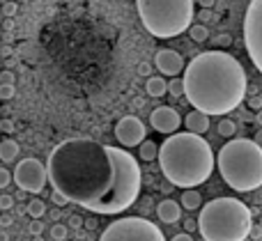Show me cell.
Instances as JSON below:
<instances>
[{"label": "cell", "instance_id": "cell-1", "mask_svg": "<svg viewBox=\"0 0 262 241\" xmlns=\"http://www.w3.org/2000/svg\"><path fill=\"white\" fill-rule=\"evenodd\" d=\"M46 168L51 186L92 214H122L138 200L143 186L138 159L127 147L92 138H69L55 145Z\"/></svg>", "mask_w": 262, "mask_h": 241}, {"label": "cell", "instance_id": "cell-2", "mask_svg": "<svg viewBox=\"0 0 262 241\" xmlns=\"http://www.w3.org/2000/svg\"><path fill=\"white\" fill-rule=\"evenodd\" d=\"M184 97L195 110L228 115L246 97V71L235 55L226 51L198 53L184 69Z\"/></svg>", "mask_w": 262, "mask_h": 241}, {"label": "cell", "instance_id": "cell-3", "mask_svg": "<svg viewBox=\"0 0 262 241\" xmlns=\"http://www.w3.org/2000/svg\"><path fill=\"white\" fill-rule=\"evenodd\" d=\"M157 161L163 177L180 188H195L205 184L216 163L212 145L193 131L170 133L159 147Z\"/></svg>", "mask_w": 262, "mask_h": 241}, {"label": "cell", "instance_id": "cell-4", "mask_svg": "<svg viewBox=\"0 0 262 241\" xmlns=\"http://www.w3.org/2000/svg\"><path fill=\"white\" fill-rule=\"evenodd\" d=\"M253 230V214L237 198H214L200 209L198 232L205 241H244Z\"/></svg>", "mask_w": 262, "mask_h": 241}, {"label": "cell", "instance_id": "cell-5", "mask_svg": "<svg viewBox=\"0 0 262 241\" xmlns=\"http://www.w3.org/2000/svg\"><path fill=\"white\" fill-rule=\"evenodd\" d=\"M216 165L223 182L239 193L262 186V147L255 138H232L219 150Z\"/></svg>", "mask_w": 262, "mask_h": 241}, {"label": "cell", "instance_id": "cell-6", "mask_svg": "<svg viewBox=\"0 0 262 241\" xmlns=\"http://www.w3.org/2000/svg\"><path fill=\"white\" fill-rule=\"evenodd\" d=\"M145 30L159 39H172L193 26V0H136Z\"/></svg>", "mask_w": 262, "mask_h": 241}, {"label": "cell", "instance_id": "cell-7", "mask_svg": "<svg viewBox=\"0 0 262 241\" xmlns=\"http://www.w3.org/2000/svg\"><path fill=\"white\" fill-rule=\"evenodd\" d=\"M99 241H166L163 230L140 216H124L106 225Z\"/></svg>", "mask_w": 262, "mask_h": 241}, {"label": "cell", "instance_id": "cell-8", "mask_svg": "<svg viewBox=\"0 0 262 241\" xmlns=\"http://www.w3.org/2000/svg\"><path fill=\"white\" fill-rule=\"evenodd\" d=\"M244 46L251 62L262 74V0H251L244 16Z\"/></svg>", "mask_w": 262, "mask_h": 241}, {"label": "cell", "instance_id": "cell-9", "mask_svg": "<svg viewBox=\"0 0 262 241\" xmlns=\"http://www.w3.org/2000/svg\"><path fill=\"white\" fill-rule=\"evenodd\" d=\"M14 182L21 191L26 193H41L49 182V168L46 163H41L39 159H21L14 168Z\"/></svg>", "mask_w": 262, "mask_h": 241}, {"label": "cell", "instance_id": "cell-10", "mask_svg": "<svg viewBox=\"0 0 262 241\" xmlns=\"http://www.w3.org/2000/svg\"><path fill=\"white\" fill-rule=\"evenodd\" d=\"M145 136H147V129H145V124L140 122V117H136V115H127V117H122L115 124V138H118V142L122 147H127V150L129 147H140Z\"/></svg>", "mask_w": 262, "mask_h": 241}, {"label": "cell", "instance_id": "cell-11", "mask_svg": "<svg viewBox=\"0 0 262 241\" xmlns=\"http://www.w3.org/2000/svg\"><path fill=\"white\" fill-rule=\"evenodd\" d=\"M149 122H152L154 131L168 133V136H170V133L180 131L182 117H180V113H177L175 108H170V106H159V108L152 110V115H149Z\"/></svg>", "mask_w": 262, "mask_h": 241}, {"label": "cell", "instance_id": "cell-12", "mask_svg": "<svg viewBox=\"0 0 262 241\" xmlns=\"http://www.w3.org/2000/svg\"><path fill=\"white\" fill-rule=\"evenodd\" d=\"M154 67L163 74V76H177L182 69H186L184 58L172 49H161L154 55Z\"/></svg>", "mask_w": 262, "mask_h": 241}, {"label": "cell", "instance_id": "cell-13", "mask_svg": "<svg viewBox=\"0 0 262 241\" xmlns=\"http://www.w3.org/2000/svg\"><path fill=\"white\" fill-rule=\"evenodd\" d=\"M180 205H182V202H175V200H161V202L157 205V216H159V221H161V223H166V225L177 223V221H180V216H182Z\"/></svg>", "mask_w": 262, "mask_h": 241}, {"label": "cell", "instance_id": "cell-14", "mask_svg": "<svg viewBox=\"0 0 262 241\" xmlns=\"http://www.w3.org/2000/svg\"><path fill=\"white\" fill-rule=\"evenodd\" d=\"M184 124H186V131H193V133H200V136H203V133H207V129H209V115L193 108L184 117Z\"/></svg>", "mask_w": 262, "mask_h": 241}, {"label": "cell", "instance_id": "cell-15", "mask_svg": "<svg viewBox=\"0 0 262 241\" xmlns=\"http://www.w3.org/2000/svg\"><path fill=\"white\" fill-rule=\"evenodd\" d=\"M21 154V147H18V142L14 140V138H5V140H0V161L3 163H14V159Z\"/></svg>", "mask_w": 262, "mask_h": 241}, {"label": "cell", "instance_id": "cell-16", "mask_svg": "<svg viewBox=\"0 0 262 241\" xmlns=\"http://www.w3.org/2000/svg\"><path fill=\"white\" fill-rule=\"evenodd\" d=\"M145 92H147L149 97H154V99H159V97H163L168 92V81H163V74L161 76H149L147 83H145Z\"/></svg>", "mask_w": 262, "mask_h": 241}, {"label": "cell", "instance_id": "cell-17", "mask_svg": "<svg viewBox=\"0 0 262 241\" xmlns=\"http://www.w3.org/2000/svg\"><path fill=\"white\" fill-rule=\"evenodd\" d=\"M180 202H182V209L193 211V209H200V207H203V196H200V191H193V188H186V191L182 193Z\"/></svg>", "mask_w": 262, "mask_h": 241}, {"label": "cell", "instance_id": "cell-18", "mask_svg": "<svg viewBox=\"0 0 262 241\" xmlns=\"http://www.w3.org/2000/svg\"><path fill=\"white\" fill-rule=\"evenodd\" d=\"M140 159L143 161H157L159 159V145L154 140H143L140 142Z\"/></svg>", "mask_w": 262, "mask_h": 241}, {"label": "cell", "instance_id": "cell-19", "mask_svg": "<svg viewBox=\"0 0 262 241\" xmlns=\"http://www.w3.org/2000/svg\"><path fill=\"white\" fill-rule=\"evenodd\" d=\"M26 214L30 216V219H41V216L46 214V205L39 200V198H32V200L26 205Z\"/></svg>", "mask_w": 262, "mask_h": 241}, {"label": "cell", "instance_id": "cell-20", "mask_svg": "<svg viewBox=\"0 0 262 241\" xmlns=\"http://www.w3.org/2000/svg\"><path fill=\"white\" fill-rule=\"evenodd\" d=\"M189 35H191V39L200 44V41H207L209 30H207V26H205V23H195V26L189 28Z\"/></svg>", "mask_w": 262, "mask_h": 241}, {"label": "cell", "instance_id": "cell-21", "mask_svg": "<svg viewBox=\"0 0 262 241\" xmlns=\"http://www.w3.org/2000/svg\"><path fill=\"white\" fill-rule=\"evenodd\" d=\"M216 129H219V136H223V138H232V136H235V131H237V124L232 122V119H221Z\"/></svg>", "mask_w": 262, "mask_h": 241}, {"label": "cell", "instance_id": "cell-22", "mask_svg": "<svg viewBox=\"0 0 262 241\" xmlns=\"http://www.w3.org/2000/svg\"><path fill=\"white\" fill-rule=\"evenodd\" d=\"M168 92H170V94L175 97V99H180V97L186 92V87H184V78L180 81V78L172 76V81H168Z\"/></svg>", "mask_w": 262, "mask_h": 241}, {"label": "cell", "instance_id": "cell-23", "mask_svg": "<svg viewBox=\"0 0 262 241\" xmlns=\"http://www.w3.org/2000/svg\"><path fill=\"white\" fill-rule=\"evenodd\" d=\"M69 237V228H64L62 223H55L53 228H51V239L53 241H64Z\"/></svg>", "mask_w": 262, "mask_h": 241}, {"label": "cell", "instance_id": "cell-24", "mask_svg": "<svg viewBox=\"0 0 262 241\" xmlns=\"http://www.w3.org/2000/svg\"><path fill=\"white\" fill-rule=\"evenodd\" d=\"M51 202H53L55 207H67L69 205V198L64 196L62 191H55V188H53V191H51Z\"/></svg>", "mask_w": 262, "mask_h": 241}, {"label": "cell", "instance_id": "cell-25", "mask_svg": "<svg viewBox=\"0 0 262 241\" xmlns=\"http://www.w3.org/2000/svg\"><path fill=\"white\" fill-rule=\"evenodd\" d=\"M14 92H16V87L12 83H0V99H5V101L14 99Z\"/></svg>", "mask_w": 262, "mask_h": 241}, {"label": "cell", "instance_id": "cell-26", "mask_svg": "<svg viewBox=\"0 0 262 241\" xmlns=\"http://www.w3.org/2000/svg\"><path fill=\"white\" fill-rule=\"evenodd\" d=\"M44 228H46V225H44V223H41V221H39V219H32V223H30V225H28V232H30V234H32V237H39V234H41V232H44Z\"/></svg>", "mask_w": 262, "mask_h": 241}, {"label": "cell", "instance_id": "cell-27", "mask_svg": "<svg viewBox=\"0 0 262 241\" xmlns=\"http://www.w3.org/2000/svg\"><path fill=\"white\" fill-rule=\"evenodd\" d=\"M12 207H14V198L9 193H3L0 196V211H9Z\"/></svg>", "mask_w": 262, "mask_h": 241}, {"label": "cell", "instance_id": "cell-28", "mask_svg": "<svg viewBox=\"0 0 262 241\" xmlns=\"http://www.w3.org/2000/svg\"><path fill=\"white\" fill-rule=\"evenodd\" d=\"M12 184V173L7 168H0V188H7Z\"/></svg>", "mask_w": 262, "mask_h": 241}, {"label": "cell", "instance_id": "cell-29", "mask_svg": "<svg viewBox=\"0 0 262 241\" xmlns=\"http://www.w3.org/2000/svg\"><path fill=\"white\" fill-rule=\"evenodd\" d=\"M3 14L5 16H14V14H16V5H14V0H7V5H3Z\"/></svg>", "mask_w": 262, "mask_h": 241}, {"label": "cell", "instance_id": "cell-30", "mask_svg": "<svg viewBox=\"0 0 262 241\" xmlns=\"http://www.w3.org/2000/svg\"><path fill=\"white\" fill-rule=\"evenodd\" d=\"M14 81H16V78H14V71H7V69L0 71V83H12L14 85Z\"/></svg>", "mask_w": 262, "mask_h": 241}, {"label": "cell", "instance_id": "cell-31", "mask_svg": "<svg viewBox=\"0 0 262 241\" xmlns=\"http://www.w3.org/2000/svg\"><path fill=\"white\" fill-rule=\"evenodd\" d=\"M12 223H14V219H12L9 214H3V216H0V228H9Z\"/></svg>", "mask_w": 262, "mask_h": 241}, {"label": "cell", "instance_id": "cell-32", "mask_svg": "<svg viewBox=\"0 0 262 241\" xmlns=\"http://www.w3.org/2000/svg\"><path fill=\"white\" fill-rule=\"evenodd\" d=\"M149 71H152V67H149L147 62H140L138 64V74H140V76H149Z\"/></svg>", "mask_w": 262, "mask_h": 241}, {"label": "cell", "instance_id": "cell-33", "mask_svg": "<svg viewBox=\"0 0 262 241\" xmlns=\"http://www.w3.org/2000/svg\"><path fill=\"white\" fill-rule=\"evenodd\" d=\"M230 41H232L230 35H219V37H216V44H219V46H230Z\"/></svg>", "mask_w": 262, "mask_h": 241}, {"label": "cell", "instance_id": "cell-34", "mask_svg": "<svg viewBox=\"0 0 262 241\" xmlns=\"http://www.w3.org/2000/svg\"><path fill=\"white\" fill-rule=\"evenodd\" d=\"M184 228H186V232H195V230H198V223H195V221H184Z\"/></svg>", "mask_w": 262, "mask_h": 241}, {"label": "cell", "instance_id": "cell-35", "mask_svg": "<svg viewBox=\"0 0 262 241\" xmlns=\"http://www.w3.org/2000/svg\"><path fill=\"white\" fill-rule=\"evenodd\" d=\"M170 241H193V239H191L189 232H180V234H175V237H172Z\"/></svg>", "mask_w": 262, "mask_h": 241}, {"label": "cell", "instance_id": "cell-36", "mask_svg": "<svg viewBox=\"0 0 262 241\" xmlns=\"http://www.w3.org/2000/svg\"><path fill=\"white\" fill-rule=\"evenodd\" d=\"M198 16H200V21H209V18H212V12H209V7H203V12H200L198 14Z\"/></svg>", "mask_w": 262, "mask_h": 241}, {"label": "cell", "instance_id": "cell-37", "mask_svg": "<svg viewBox=\"0 0 262 241\" xmlns=\"http://www.w3.org/2000/svg\"><path fill=\"white\" fill-rule=\"evenodd\" d=\"M81 223H83V221L78 219V216H72V219H69V225H72V228H78Z\"/></svg>", "mask_w": 262, "mask_h": 241}, {"label": "cell", "instance_id": "cell-38", "mask_svg": "<svg viewBox=\"0 0 262 241\" xmlns=\"http://www.w3.org/2000/svg\"><path fill=\"white\" fill-rule=\"evenodd\" d=\"M198 3H200V7H212L214 0H198Z\"/></svg>", "mask_w": 262, "mask_h": 241}, {"label": "cell", "instance_id": "cell-39", "mask_svg": "<svg viewBox=\"0 0 262 241\" xmlns=\"http://www.w3.org/2000/svg\"><path fill=\"white\" fill-rule=\"evenodd\" d=\"M255 142H258V145L262 147V127H260V131L255 133Z\"/></svg>", "mask_w": 262, "mask_h": 241}, {"label": "cell", "instance_id": "cell-40", "mask_svg": "<svg viewBox=\"0 0 262 241\" xmlns=\"http://www.w3.org/2000/svg\"><path fill=\"white\" fill-rule=\"evenodd\" d=\"M3 129H5V131H12L14 124H12V122H3Z\"/></svg>", "mask_w": 262, "mask_h": 241}, {"label": "cell", "instance_id": "cell-41", "mask_svg": "<svg viewBox=\"0 0 262 241\" xmlns=\"http://www.w3.org/2000/svg\"><path fill=\"white\" fill-rule=\"evenodd\" d=\"M51 219L58 221V219H60V211H58V209H53V211H51Z\"/></svg>", "mask_w": 262, "mask_h": 241}, {"label": "cell", "instance_id": "cell-42", "mask_svg": "<svg viewBox=\"0 0 262 241\" xmlns=\"http://www.w3.org/2000/svg\"><path fill=\"white\" fill-rule=\"evenodd\" d=\"M255 122H258L260 127H262V110H258V115H255Z\"/></svg>", "mask_w": 262, "mask_h": 241}, {"label": "cell", "instance_id": "cell-43", "mask_svg": "<svg viewBox=\"0 0 262 241\" xmlns=\"http://www.w3.org/2000/svg\"><path fill=\"white\" fill-rule=\"evenodd\" d=\"M0 241H9V234L7 232H0Z\"/></svg>", "mask_w": 262, "mask_h": 241}, {"label": "cell", "instance_id": "cell-44", "mask_svg": "<svg viewBox=\"0 0 262 241\" xmlns=\"http://www.w3.org/2000/svg\"><path fill=\"white\" fill-rule=\"evenodd\" d=\"M0 133H3V119H0Z\"/></svg>", "mask_w": 262, "mask_h": 241}]
</instances>
